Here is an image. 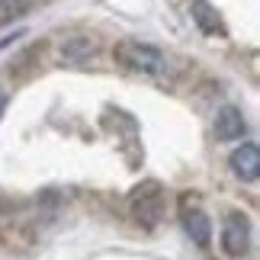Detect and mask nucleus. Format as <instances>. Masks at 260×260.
<instances>
[{"mask_svg":"<svg viewBox=\"0 0 260 260\" xmlns=\"http://www.w3.org/2000/svg\"><path fill=\"white\" fill-rule=\"evenodd\" d=\"M29 7H32V0H0V26L13 23V19L26 16Z\"/></svg>","mask_w":260,"mask_h":260,"instance_id":"1a4fd4ad","label":"nucleus"},{"mask_svg":"<svg viewBox=\"0 0 260 260\" xmlns=\"http://www.w3.org/2000/svg\"><path fill=\"white\" fill-rule=\"evenodd\" d=\"M26 32H13V36H4V39H0V52H4V48H10V45H13L16 42V39H23Z\"/></svg>","mask_w":260,"mask_h":260,"instance_id":"9d476101","label":"nucleus"},{"mask_svg":"<svg viewBox=\"0 0 260 260\" xmlns=\"http://www.w3.org/2000/svg\"><path fill=\"white\" fill-rule=\"evenodd\" d=\"M93 55H96V42L90 36H74V39H68V42L61 45V58L71 61V64H84Z\"/></svg>","mask_w":260,"mask_h":260,"instance_id":"6e6552de","label":"nucleus"},{"mask_svg":"<svg viewBox=\"0 0 260 260\" xmlns=\"http://www.w3.org/2000/svg\"><path fill=\"white\" fill-rule=\"evenodd\" d=\"M128 212H132V218L142 228H157L164 218V189L161 183H154V180H145L142 186L132 189V196H128Z\"/></svg>","mask_w":260,"mask_h":260,"instance_id":"f03ea898","label":"nucleus"},{"mask_svg":"<svg viewBox=\"0 0 260 260\" xmlns=\"http://www.w3.org/2000/svg\"><path fill=\"white\" fill-rule=\"evenodd\" d=\"M189 16H193V23L203 29L206 36H225L222 16L215 13V7L209 4V0H189Z\"/></svg>","mask_w":260,"mask_h":260,"instance_id":"0eeeda50","label":"nucleus"},{"mask_svg":"<svg viewBox=\"0 0 260 260\" xmlns=\"http://www.w3.org/2000/svg\"><path fill=\"white\" fill-rule=\"evenodd\" d=\"M4 109H7V93L0 90V116H4Z\"/></svg>","mask_w":260,"mask_h":260,"instance_id":"9b49d317","label":"nucleus"},{"mask_svg":"<svg viewBox=\"0 0 260 260\" xmlns=\"http://www.w3.org/2000/svg\"><path fill=\"white\" fill-rule=\"evenodd\" d=\"M215 135L218 142H238V138L247 135V122H244V113L238 106H222L215 116Z\"/></svg>","mask_w":260,"mask_h":260,"instance_id":"423d86ee","label":"nucleus"},{"mask_svg":"<svg viewBox=\"0 0 260 260\" xmlns=\"http://www.w3.org/2000/svg\"><path fill=\"white\" fill-rule=\"evenodd\" d=\"M228 164H232V174L238 180H244V183H254L260 177V148L254 142H247L241 148H235L232 157H228Z\"/></svg>","mask_w":260,"mask_h":260,"instance_id":"39448f33","label":"nucleus"},{"mask_svg":"<svg viewBox=\"0 0 260 260\" xmlns=\"http://www.w3.org/2000/svg\"><path fill=\"white\" fill-rule=\"evenodd\" d=\"M116 61L125 68V71H135V74H148V77H164L171 71V58H167L161 48L148 45V42H138V39H122L116 45Z\"/></svg>","mask_w":260,"mask_h":260,"instance_id":"f257e3e1","label":"nucleus"},{"mask_svg":"<svg viewBox=\"0 0 260 260\" xmlns=\"http://www.w3.org/2000/svg\"><path fill=\"white\" fill-rule=\"evenodd\" d=\"M222 247L228 257H244L251 247V222L244 212H228L222 225Z\"/></svg>","mask_w":260,"mask_h":260,"instance_id":"7ed1b4c3","label":"nucleus"},{"mask_svg":"<svg viewBox=\"0 0 260 260\" xmlns=\"http://www.w3.org/2000/svg\"><path fill=\"white\" fill-rule=\"evenodd\" d=\"M180 222H183V232H186V238L196 247H203V251H206V247L212 244V222H209V215L199 206L183 203V209H180Z\"/></svg>","mask_w":260,"mask_h":260,"instance_id":"20e7f679","label":"nucleus"}]
</instances>
